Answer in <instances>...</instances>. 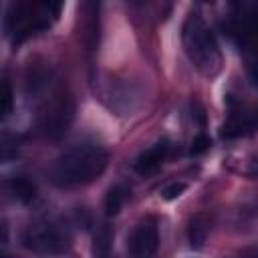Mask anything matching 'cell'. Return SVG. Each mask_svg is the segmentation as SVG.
Segmentation results:
<instances>
[{
  "label": "cell",
  "mask_w": 258,
  "mask_h": 258,
  "mask_svg": "<svg viewBox=\"0 0 258 258\" xmlns=\"http://www.w3.org/2000/svg\"><path fill=\"white\" fill-rule=\"evenodd\" d=\"M107 161L109 153L101 145L79 143L56 159L52 167V181L60 187L87 185L105 171Z\"/></svg>",
  "instance_id": "6da1fadb"
},
{
  "label": "cell",
  "mask_w": 258,
  "mask_h": 258,
  "mask_svg": "<svg viewBox=\"0 0 258 258\" xmlns=\"http://www.w3.org/2000/svg\"><path fill=\"white\" fill-rule=\"evenodd\" d=\"M62 10V0H14L6 12V32L14 42L48 28Z\"/></svg>",
  "instance_id": "7a4b0ae2"
},
{
  "label": "cell",
  "mask_w": 258,
  "mask_h": 258,
  "mask_svg": "<svg viewBox=\"0 0 258 258\" xmlns=\"http://www.w3.org/2000/svg\"><path fill=\"white\" fill-rule=\"evenodd\" d=\"M183 48L194 67L204 75V77H216L222 69V52L220 46L210 30V26L198 16L189 14L183 32H181Z\"/></svg>",
  "instance_id": "3957f363"
},
{
  "label": "cell",
  "mask_w": 258,
  "mask_h": 258,
  "mask_svg": "<svg viewBox=\"0 0 258 258\" xmlns=\"http://www.w3.org/2000/svg\"><path fill=\"white\" fill-rule=\"evenodd\" d=\"M75 119V103L71 99V95L67 91H56L50 101H46L42 113H40V131L44 133V137L58 141L71 127Z\"/></svg>",
  "instance_id": "277c9868"
},
{
  "label": "cell",
  "mask_w": 258,
  "mask_h": 258,
  "mask_svg": "<svg viewBox=\"0 0 258 258\" xmlns=\"http://www.w3.org/2000/svg\"><path fill=\"white\" fill-rule=\"evenodd\" d=\"M22 242L26 248H30L34 252L56 254L69 246V234L62 232V228H58L52 222H40V224H32L24 232Z\"/></svg>",
  "instance_id": "5b68a950"
},
{
  "label": "cell",
  "mask_w": 258,
  "mask_h": 258,
  "mask_svg": "<svg viewBox=\"0 0 258 258\" xmlns=\"http://www.w3.org/2000/svg\"><path fill=\"white\" fill-rule=\"evenodd\" d=\"M258 131V107L250 109H232L228 121L220 129L222 139H236L248 137Z\"/></svg>",
  "instance_id": "8992f818"
},
{
  "label": "cell",
  "mask_w": 258,
  "mask_h": 258,
  "mask_svg": "<svg viewBox=\"0 0 258 258\" xmlns=\"http://www.w3.org/2000/svg\"><path fill=\"white\" fill-rule=\"evenodd\" d=\"M157 248H159V234H157L155 224H151V222L137 224L127 238V250L135 258L153 256L157 252Z\"/></svg>",
  "instance_id": "52a82bcc"
},
{
  "label": "cell",
  "mask_w": 258,
  "mask_h": 258,
  "mask_svg": "<svg viewBox=\"0 0 258 258\" xmlns=\"http://www.w3.org/2000/svg\"><path fill=\"white\" fill-rule=\"evenodd\" d=\"M167 149H169V143H167L165 139L153 143L151 147H147L145 151H141V153L135 157L133 169H135L137 173H141V175H147V173L155 171V169L161 165V161L165 159Z\"/></svg>",
  "instance_id": "ba28073f"
},
{
  "label": "cell",
  "mask_w": 258,
  "mask_h": 258,
  "mask_svg": "<svg viewBox=\"0 0 258 258\" xmlns=\"http://www.w3.org/2000/svg\"><path fill=\"white\" fill-rule=\"evenodd\" d=\"M99 10H101V0L83 2V38L89 50L95 48L99 38Z\"/></svg>",
  "instance_id": "9c48e42d"
},
{
  "label": "cell",
  "mask_w": 258,
  "mask_h": 258,
  "mask_svg": "<svg viewBox=\"0 0 258 258\" xmlns=\"http://www.w3.org/2000/svg\"><path fill=\"white\" fill-rule=\"evenodd\" d=\"M208 230H210L208 216L196 214L194 218H189V224H187V240H189V246L194 250H200L204 246L206 236H208Z\"/></svg>",
  "instance_id": "30bf717a"
},
{
  "label": "cell",
  "mask_w": 258,
  "mask_h": 258,
  "mask_svg": "<svg viewBox=\"0 0 258 258\" xmlns=\"http://www.w3.org/2000/svg\"><path fill=\"white\" fill-rule=\"evenodd\" d=\"M6 189H8V194H10L16 202H20V204H28V202H32L34 196H36L34 183H32L30 179L22 177V175L8 179V181H6Z\"/></svg>",
  "instance_id": "8fae6325"
},
{
  "label": "cell",
  "mask_w": 258,
  "mask_h": 258,
  "mask_svg": "<svg viewBox=\"0 0 258 258\" xmlns=\"http://www.w3.org/2000/svg\"><path fill=\"white\" fill-rule=\"evenodd\" d=\"M127 187L125 185H113L109 191H107V198H105V214L107 216H117L127 200Z\"/></svg>",
  "instance_id": "7c38bea8"
},
{
  "label": "cell",
  "mask_w": 258,
  "mask_h": 258,
  "mask_svg": "<svg viewBox=\"0 0 258 258\" xmlns=\"http://www.w3.org/2000/svg\"><path fill=\"white\" fill-rule=\"evenodd\" d=\"M111 238H113V234H111L109 226H101L99 232L95 234V248H93L95 254H107V252H109Z\"/></svg>",
  "instance_id": "4fadbf2b"
},
{
  "label": "cell",
  "mask_w": 258,
  "mask_h": 258,
  "mask_svg": "<svg viewBox=\"0 0 258 258\" xmlns=\"http://www.w3.org/2000/svg\"><path fill=\"white\" fill-rule=\"evenodd\" d=\"M12 103H14V95H12V87L8 81L2 83V117H8L12 113Z\"/></svg>",
  "instance_id": "5bb4252c"
},
{
  "label": "cell",
  "mask_w": 258,
  "mask_h": 258,
  "mask_svg": "<svg viewBox=\"0 0 258 258\" xmlns=\"http://www.w3.org/2000/svg\"><path fill=\"white\" fill-rule=\"evenodd\" d=\"M212 145V139L206 135V133H200L198 137H194L191 141V147H189V155H200L204 151H208Z\"/></svg>",
  "instance_id": "9a60e30c"
},
{
  "label": "cell",
  "mask_w": 258,
  "mask_h": 258,
  "mask_svg": "<svg viewBox=\"0 0 258 258\" xmlns=\"http://www.w3.org/2000/svg\"><path fill=\"white\" fill-rule=\"evenodd\" d=\"M185 191V183H181V181H175V183H171V185H167L163 191H161V196H163V200H167V202H171V200H175V198H179L181 194Z\"/></svg>",
  "instance_id": "2e32d148"
},
{
  "label": "cell",
  "mask_w": 258,
  "mask_h": 258,
  "mask_svg": "<svg viewBox=\"0 0 258 258\" xmlns=\"http://www.w3.org/2000/svg\"><path fill=\"white\" fill-rule=\"evenodd\" d=\"M248 30H250L252 38L258 42V10H256V12H252V16H250V24H248Z\"/></svg>",
  "instance_id": "e0dca14e"
},
{
  "label": "cell",
  "mask_w": 258,
  "mask_h": 258,
  "mask_svg": "<svg viewBox=\"0 0 258 258\" xmlns=\"http://www.w3.org/2000/svg\"><path fill=\"white\" fill-rule=\"evenodd\" d=\"M206 2H210V4H214V2H216V0H206Z\"/></svg>",
  "instance_id": "ac0fdd59"
}]
</instances>
